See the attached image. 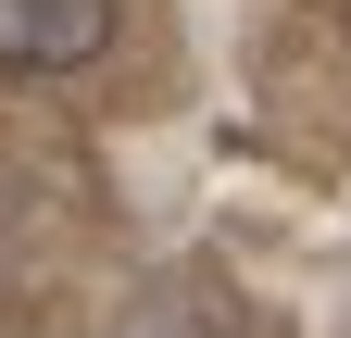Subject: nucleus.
Instances as JSON below:
<instances>
[{"label": "nucleus", "instance_id": "f257e3e1", "mask_svg": "<svg viewBox=\"0 0 351 338\" xmlns=\"http://www.w3.org/2000/svg\"><path fill=\"white\" fill-rule=\"evenodd\" d=\"M113 51V0H0V63L13 75H75Z\"/></svg>", "mask_w": 351, "mask_h": 338}]
</instances>
